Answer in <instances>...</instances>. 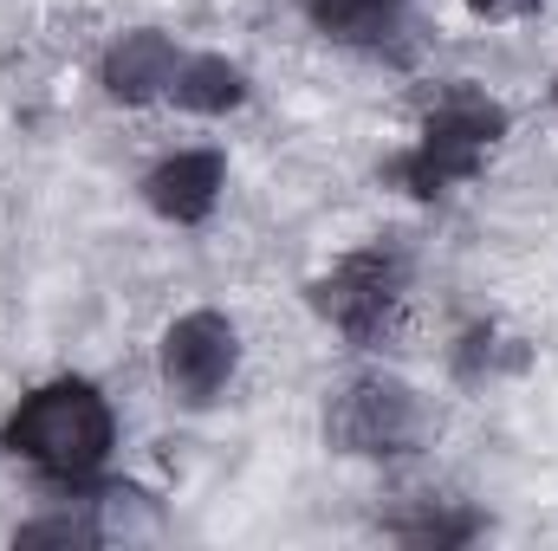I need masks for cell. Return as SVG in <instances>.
<instances>
[{"label": "cell", "instance_id": "obj_1", "mask_svg": "<svg viewBox=\"0 0 558 551\" xmlns=\"http://www.w3.org/2000/svg\"><path fill=\"white\" fill-rule=\"evenodd\" d=\"M111 434H118V428H111V403H105L92 383L59 377V383L33 390L20 409L7 415L0 448H13L20 461H33V467L52 474V480H85V474L105 467Z\"/></svg>", "mask_w": 558, "mask_h": 551}, {"label": "cell", "instance_id": "obj_2", "mask_svg": "<svg viewBox=\"0 0 558 551\" xmlns=\"http://www.w3.org/2000/svg\"><path fill=\"white\" fill-rule=\"evenodd\" d=\"M507 137V105L500 98H487V91H474V85H448L441 98H435V111L422 118V137L410 156H397L390 169H397V182L410 188V195H441L448 182H468V175H481V162H487V149Z\"/></svg>", "mask_w": 558, "mask_h": 551}, {"label": "cell", "instance_id": "obj_3", "mask_svg": "<svg viewBox=\"0 0 558 551\" xmlns=\"http://www.w3.org/2000/svg\"><path fill=\"white\" fill-rule=\"evenodd\" d=\"M403 285H410V260L397 247H357L344 254L331 273L312 285V305L351 338V344H377L403 305Z\"/></svg>", "mask_w": 558, "mask_h": 551}, {"label": "cell", "instance_id": "obj_4", "mask_svg": "<svg viewBox=\"0 0 558 551\" xmlns=\"http://www.w3.org/2000/svg\"><path fill=\"white\" fill-rule=\"evenodd\" d=\"M416 434H422V403L403 377H351L325 403V441L338 454L384 461V454L416 448Z\"/></svg>", "mask_w": 558, "mask_h": 551}, {"label": "cell", "instance_id": "obj_5", "mask_svg": "<svg viewBox=\"0 0 558 551\" xmlns=\"http://www.w3.org/2000/svg\"><path fill=\"white\" fill-rule=\"evenodd\" d=\"M241 364V338L221 311H189L162 331V377L182 403H208Z\"/></svg>", "mask_w": 558, "mask_h": 551}, {"label": "cell", "instance_id": "obj_6", "mask_svg": "<svg viewBox=\"0 0 558 551\" xmlns=\"http://www.w3.org/2000/svg\"><path fill=\"white\" fill-rule=\"evenodd\" d=\"M221 182H228L221 149H175V156H162V162L143 175V201H149L162 221L195 228V221H208V215H215Z\"/></svg>", "mask_w": 558, "mask_h": 551}, {"label": "cell", "instance_id": "obj_7", "mask_svg": "<svg viewBox=\"0 0 558 551\" xmlns=\"http://www.w3.org/2000/svg\"><path fill=\"white\" fill-rule=\"evenodd\" d=\"M175 65H182V52H175V39L169 33H124L111 52H105V91L118 98V105H149V98H169V78H175Z\"/></svg>", "mask_w": 558, "mask_h": 551}, {"label": "cell", "instance_id": "obj_8", "mask_svg": "<svg viewBox=\"0 0 558 551\" xmlns=\"http://www.w3.org/2000/svg\"><path fill=\"white\" fill-rule=\"evenodd\" d=\"M169 98L182 111H195V118H228L234 105H247V72L234 59H221V52H195V59L175 65Z\"/></svg>", "mask_w": 558, "mask_h": 551}, {"label": "cell", "instance_id": "obj_9", "mask_svg": "<svg viewBox=\"0 0 558 551\" xmlns=\"http://www.w3.org/2000/svg\"><path fill=\"white\" fill-rule=\"evenodd\" d=\"M397 7H403V0H305L312 26L331 33V39H351V46H364V39H390Z\"/></svg>", "mask_w": 558, "mask_h": 551}, {"label": "cell", "instance_id": "obj_10", "mask_svg": "<svg viewBox=\"0 0 558 551\" xmlns=\"http://www.w3.org/2000/svg\"><path fill=\"white\" fill-rule=\"evenodd\" d=\"M13 539L20 546H105V519H98V506L92 513H52V519L20 526Z\"/></svg>", "mask_w": 558, "mask_h": 551}, {"label": "cell", "instance_id": "obj_11", "mask_svg": "<svg viewBox=\"0 0 558 551\" xmlns=\"http://www.w3.org/2000/svg\"><path fill=\"white\" fill-rule=\"evenodd\" d=\"M500 370V338L487 331V325H474L468 338H461V351H454V377L461 383H481V377H494Z\"/></svg>", "mask_w": 558, "mask_h": 551}, {"label": "cell", "instance_id": "obj_12", "mask_svg": "<svg viewBox=\"0 0 558 551\" xmlns=\"http://www.w3.org/2000/svg\"><path fill=\"white\" fill-rule=\"evenodd\" d=\"M474 13H507V7H526V0H468Z\"/></svg>", "mask_w": 558, "mask_h": 551}, {"label": "cell", "instance_id": "obj_13", "mask_svg": "<svg viewBox=\"0 0 558 551\" xmlns=\"http://www.w3.org/2000/svg\"><path fill=\"white\" fill-rule=\"evenodd\" d=\"M553 105H558V78H553Z\"/></svg>", "mask_w": 558, "mask_h": 551}]
</instances>
